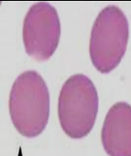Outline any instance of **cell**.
Wrapping results in <instances>:
<instances>
[{
  "instance_id": "obj_2",
  "label": "cell",
  "mask_w": 131,
  "mask_h": 156,
  "mask_svg": "<svg viewBox=\"0 0 131 156\" xmlns=\"http://www.w3.org/2000/svg\"><path fill=\"white\" fill-rule=\"evenodd\" d=\"M98 96L92 81L83 74L64 83L58 99V117L64 132L73 139L87 136L95 122Z\"/></svg>"
},
{
  "instance_id": "obj_4",
  "label": "cell",
  "mask_w": 131,
  "mask_h": 156,
  "mask_svg": "<svg viewBox=\"0 0 131 156\" xmlns=\"http://www.w3.org/2000/svg\"><path fill=\"white\" fill-rule=\"evenodd\" d=\"M60 23L56 9L40 2L29 8L24 20L22 38L26 51L37 61H46L58 46Z\"/></svg>"
},
{
  "instance_id": "obj_5",
  "label": "cell",
  "mask_w": 131,
  "mask_h": 156,
  "mask_svg": "<svg viewBox=\"0 0 131 156\" xmlns=\"http://www.w3.org/2000/svg\"><path fill=\"white\" fill-rule=\"evenodd\" d=\"M102 141L109 156H131V106L117 102L109 109L103 125Z\"/></svg>"
},
{
  "instance_id": "obj_1",
  "label": "cell",
  "mask_w": 131,
  "mask_h": 156,
  "mask_svg": "<svg viewBox=\"0 0 131 156\" xmlns=\"http://www.w3.org/2000/svg\"><path fill=\"white\" fill-rule=\"evenodd\" d=\"M9 111L16 130L26 137H34L43 132L50 112L49 93L37 72L29 70L19 75L10 94Z\"/></svg>"
},
{
  "instance_id": "obj_3",
  "label": "cell",
  "mask_w": 131,
  "mask_h": 156,
  "mask_svg": "<svg viewBox=\"0 0 131 156\" xmlns=\"http://www.w3.org/2000/svg\"><path fill=\"white\" fill-rule=\"evenodd\" d=\"M129 39V24L123 11L109 5L99 13L92 29L89 54L102 73L115 69L124 57Z\"/></svg>"
}]
</instances>
